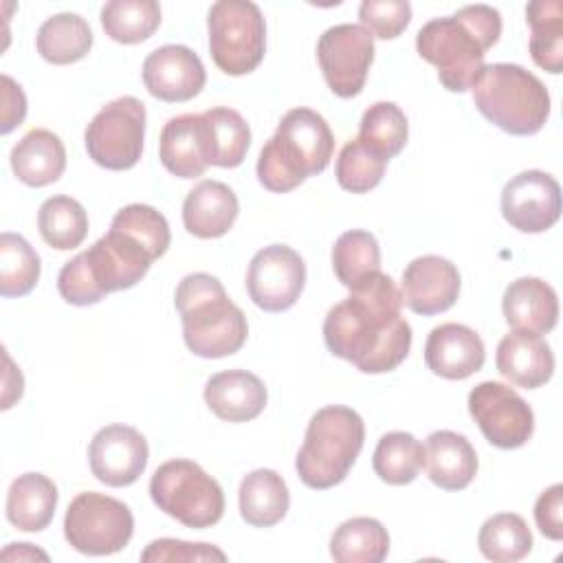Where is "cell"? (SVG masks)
Instances as JSON below:
<instances>
[{"mask_svg":"<svg viewBox=\"0 0 563 563\" xmlns=\"http://www.w3.org/2000/svg\"><path fill=\"white\" fill-rule=\"evenodd\" d=\"M486 361L482 336L464 323L435 325L424 343L427 367L446 380H464L479 372Z\"/></svg>","mask_w":563,"mask_h":563,"instance_id":"obj_19","label":"cell"},{"mask_svg":"<svg viewBox=\"0 0 563 563\" xmlns=\"http://www.w3.org/2000/svg\"><path fill=\"white\" fill-rule=\"evenodd\" d=\"M497 372L523 389L545 385L554 374L552 347L534 334L508 332L501 336L495 354Z\"/></svg>","mask_w":563,"mask_h":563,"instance_id":"obj_23","label":"cell"},{"mask_svg":"<svg viewBox=\"0 0 563 563\" xmlns=\"http://www.w3.org/2000/svg\"><path fill=\"white\" fill-rule=\"evenodd\" d=\"M238 213L235 191L220 180H200L183 202V224L200 240L222 238L233 227Z\"/></svg>","mask_w":563,"mask_h":563,"instance_id":"obj_22","label":"cell"},{"mask_svg":"<svg viewBox=\"0 0 563 563\" xmlns=\"http://www.w3.org/2000/svg\"><path fill=\"white\" fill-rule=\"evenodd\" d=\"M143 84L147 92L167 103L189 101L207 84L200 57L183 44L154 48L143 62Z\"/></svg>","mask_w":563,"mask_h":563,"instance_id":"obj_17","label":"cell"},{"mask_svg":"<svg viewBox=\"0 0 563 563\" xmlns=\"http://www.w3.org/2000/svg\"><path fill=\"white\" fill-rule=\"evenodd\" d=\"M11 169L29 187H46L66 169V147L62 139L46 130H29L11 150Z\"/></svg>","mask_w":563,"mask_h":563,"instance_id":"obj_25","label":"cell"},{"mask_svg":"<svg viewBox=\"0 0 563 563\" xmlns=\"http://www.w3.org/2000/svg\"><path fill=\"white\" fill-rule=\"evenodd\" d=\"M40 255L18 233L4 231L0 235V295L24 297L40 279Z\"/></svg>","mask_w":563,"mask_h":563,"instance_id":"obj_38","label":"cell"},{"mask_svg":"<svg viewBox=\"0 0 563 563\" xmlns=\"http://www.w3.org/2000/svg\"><path fill=\"white\" fill-rule=\"evenodd\" d=\"M501 35V15L490 4H466L453 15L429 20L416 35L422 59L438 68L440 84L464 92L477 79L484 55Z\"/></svg>","mask_w":563,"mask_h":563,"instance_id":"obj_2","label":"cell"},{"mask_svg":"<svg viewBox=\"0 0 563 563\" xmlns=\"http://www.w3.org/2000/svg\"><path fill=\"white\" fill-rule=\"evenodd\" d=\"M158 158L163 167L178 178H198L209 167L202 145L200 114L172 117L158 139Z\"/></svg>","mask_w":563,"mask_h":563,"instance_id":"obj_26","label":"cell"},{"mask_svg":"<svg viewBox=\"0 0 563 563\" xmlns=\"http://www.w3.org/2000/svg\"><path fill=\"white\" fill-rule=\"evenodd\" d=\"M35 48L48 64H75L92 48L90 24L79 13H55L37 29Z\"/></svg>","mask_w":563,"mask_h":563,"instance_id":"obj_30","label":"cell"},{"mask_svg":"<svg viewBox=\"0 0 563 563\" xmlns=\"http://www.w3.org/2000/svg\"><path fill=\"white\" fill-rule=\"evenodd\" d=\"M161 24V7L156 0H110L101 9V26L106 35L119 44H139L147 40Z\"/></svg>","mask_w":563,"mask_h":563,"instance_id":"obj_36","label":"cell"},{"mask_svg":"<svg viewBox=\"0 0 563 563\" xmlns=\"http://www.w3.org/2000/svg\"><path fill=\"white\" fill-rule=\"evenodd\" d=\"M268 394L260 376L246 369H227L205 383L207 407L227 422H249L266 407Z\"/></svg>","mask_w":563,"mask_h":563,"instance_id":"obj_21","label":"cell"},{"mask_svg":"<svg viewBox=\"0 0 563 563\" xmlns=\"http://www.w3.org/2000/svg\"><path fill=\"white\" fill-rule=\"evenodd\" d=\"M402 303L416 314H440L460 295L457 266L440 255H422L407 264L400 282Z\"/></svg>","mask_w":563,"mask_h":563,"instance_id":"obj_18","label":"cell"},{"mask_svg":"<svg viewBox=\"0 0 563 563\" xmlns=\"http://www.w3.org/2000/svg\"><path fill=\"white\" fill-rule=\"evenodd\" d=\"M205 158L216 167H238L251 145V128L233 108H209L200 112Z\"/></svg>","mask_w":563,"mask_h":563,"instance_id":"obj_28","label":"cell"},{"mask_svg":"<svg viewBox=\"0 0 563 563\" xmlns=\"http://www.w3.org/2000/svg\"><path fill=\"white\" fill-rule=\"evenodd\" d=\"M317 62L336 97H356L374 62V37L361 24H334L317 42Z\"/></svg>","mask_w":563,"mask_h":563,"instance_id":"obj_12","label":"cell"},{"mask_svg":"<svg viewBox=\"0 0 563 563\" xmlns=\"http://www.w3.org/2000/svg\"><path fill=\"white\" fill-rule=\"evenodd\" d=\"M530 24V55L534 64L552 75L563 70V4L559 0H534L526 7Z\"/></svg>","mask_w":563,"mask_h":563,"instance_id":"obj_32","label":"cell"},{"mask_svg":"<svg viewBox=\"0 0 563 563\" xmlns=\"http://www.w3.org/2000/svg\"><path fill=\"white\" fill-rule=\"evenodd\" d=\"M183 321V339L189 352L202 358L235 354L249 336V323L222 282L209 273H191L180 279L174 295Z\"/></svg>","mask_w":563,"mask_h":563,"instance_id":"obj_5","label":"cell"},{"mask_svg":"<svg viewBox=\"0 0 563 563\" xmlns=\"http://www.w3.org/2000/svg\"><path fill=\"white\" fill-rule=\"evenodd\" d=\"M407 136V117L394 101H376L361 117L358 141L387 161L405 147Z\"/></svg>","mask_w":563,"mask_h":563,"instance_id":"obj_39","label":"cell"},{"mask_svg":"<svg viewBox=\"0 0 563 563\" xmlns=\"http://www.w3.org/2000/svg\"><path fill=\"white\" fill-rule=\"evenodd\" d=\"M534 521L543 537L563 539V484H552L537 497Z\"/></svg>","mask_w":563,"mask_h":563,"instance_id":"obj_44","label":"cell"},{"mask_svg":"<svg viewBox=\"0 0 563 563\" xmlns=\"http://www.w3.org/2000/svg\"><path fill=\"white\" fill-rule=\"evenodd\" d=\"M372 466L385 484H411L424 466V446L407 431H389L378 440Z\"/></svg>","mask_w":563,"mask_h":563,"instance_id":"obj_34","label":"cell"},{"mask_svg":"<svg viewBox=\"0 0 563 563\" xmlns=\"http://www.w3.org/2000/svg\"><path fill=\"white\" fill-rule=\"evenodd\" d=\"M150 449L145 435L128 424L101 427L88 446L92 475L106 486H130L147 466Z\"/></svg>","mask_w":563,"mask_h":563,"instance_id":"obj_16","label":"cell"},{"mask_svg":"<svg viewBox=\"0 0 563 563\" xmlns=\"http://www.w3.org/2000/svg\"><path fill=\"white\" fill-rule=\"evenodd\" d=\"M2 81V125L0 132L9 134L15 125L24 121L26 114V97L20 84H15L9 75L0 77Z\"/></svg>","mask_w":563,"mask_h":563,"instance_id":"obj_45","label":"cell"},{"mask_svg":"<svg viewBox=\"0 0 563 563\" xmlns=\"http://www.w3.org/2000/svg\"><path fill=\"white\" fill-rule=\"evenodd\" d=\"M424 468L442 490H462L477 475V453L466 435L440 429L427 438Z\"/></svg>","mask_w":563,"mask_h":563,"instance_id":"obj_24","label":"cell"},{"mask_svg":"<svg viewBox=\"0 0 563 563\" xmlns=\"http://www.w3.org/2000/svg\"><path fill=\"white\" fill-rule=\"evenodd\" d=\"M468 413L497 449H519L534 431L530 405L512 387L497 380H484L471 389Z\"/></svg>","mask_w":563,"mask_h":563,"instance_id":"obj_13","label":"cell"},{"mask_svg":"<svg viewBox=\"0 0 563 563\" xmlns=\"http://www.w3.org/2000/svg\"><path fill=\"white\" fill-rule=\"evenodd\" d=\"M238 501L240 515L249 526L271 528L286 517L290 493L279 473L271 468H255L242 477Z\"/></svg>","mask_w":563,"mask_h":563,"instance_id":"obj_29","label":"cell"},{"mask_svg":"<svg viewBox=\"0 0 563 563\" xmlns=\"http://www.w3.org/2000/svg\"><path fill=\"white\" fill-rule=\"evenodd\" d=\"M506 323L515 332L541 336L559 321L556 290L539 277H519L510 282L501 297Z\"/></svg>","mask_w":563,"mask_h":563,"instance_id":"obj_20","label":"cell"},{"mask_svg":"<svg viewBox=\"0 0 563 563\" xmlns=\"http://www.w3.org/2000/svg\"><path fill=\"white\" fill-rule=\"evenodd\" d=\"M332 268L336 279L352 288L380 271V246L369 231L352 229L336 238L332 246Z\"/></svg>","mask_w":563,"mask_h":563,"instance_id":"obj_37","label":"cell"},{"mask_svg":"<svg viewBox=\"0 0 563 563\" xmlns=\"http://www.w3.org/2000/svg\"><path fill=\"white\" fill-rule=\"evenodd\" d=\"M150 497L165 515L202 530L224 515L222 486L191 460L163 462L150 479Z\"/></svg>","mask_w":563,"mask_h":563,"instance_id":"obj_8","label":"cell"},{"mask_svg":"<svg viewBox=\"0 0 563 563\" xmlns=\"http://www.w3.org/2000/svg\"><path fill=\"white\" fill-rule=\"evenodd\" d=\"M334 136L328 121L310 108L288 110L257 158V180L264 189L284 194L308 176L321 174L332 158Z\"/></svg>","mask_w":563,"mask_h":563,"instance_id":"obj_3","label":"cell"},{"mask_svg":"<svg viewBox=\"0 0 563 563\" xmlns=\"http://www.w3.org/2000/svg\"><path fill=\"white\" fill-rule=\"evenodd\" d=\"M209 53L227 75H246L260 66L266 51V24L251 0H218L207 15Z\"/></svg>","mask_w":563,"mask_h":563,"instance_id":"obj_9","label":"cell"},{"mask_svg":"<svg viewBox=\"0 0 563 563\" xmlns=\"http://www.w3.org/2000/svg\"><path fill=\"white\" fill-rule=\"evenodd\" d=\"M479 552L495 563H515L530 554L532 532L517 512H499L484 521L477 534Z\"/></svg>","mask_w":563,"mask_h":563,"instance_id":"obj_35","label":"cell"},{"mask_svg":"<svg viewBox=\"0 0 563 563\" xmlns=\"http://www.w3.org/2000/svg\"><path fill=\"white\" fill-rule=\"evenodd\" d=\"M402 295L383 271L350 288L323 319L325 347L363 374L396 369L409 354L411 325L400 317Z\"/></svg>","mask_w":563,"mask_h":563,"instance_id":"obj_1","label":"cell"},{"mask_svg":"<svg viewBox=\"0 0 563 563\" xmlns=\"http://www.w3.org/2000/svg\"><path fill=\"white\" fill-rule=\"evenodd\" d=\"M57 486L42 473L18 475L7 493V519L22 532L48 528L57 508Z\"/></svg>","mask_w":563,"mask_h":563,"instance_id":"obj_27","label":"cell"},{"mask_svg":"<svg viewBox=\"0 0 563 563\" xmlns=\"http://www.w3.org/2000/svg\"><path fill=\"white\" fill-rule=\"evenodd\" d=\"M134 534L132 510L103 493H79L66 508L64 537L70 548L88 556L121 552Z\"/></svg>","mask_w":563,"mask_h":563,"instance_id":"obj_10","label":"cell"},{"mask_svg":"<svg viewBox=\"0 0 563 563\" xmlns=\"http://www.w3.org/2000/svg\"><path fill=\"white\" fill-rule=\"evenodd\" d=\"M9 548L11 550H15V559H48V554L46 552H42V550H33L31 548V543H9Z\"/></svg>","mask_w":563,"mask_h":563,"instance_id":"obj_46","label":"cell"},{"mask_svg":"<svg viewBox=\"0 0 563 563\" xmlns=\"http://www.w3.org/2000/svg\"><path fill=\"white\" fill-rule=\"evenodd\" d=\"M471 92L477 110L512 136L537 134L550 117L548 88L519 64L482 66Z\"/></svg>","mask_w":563,"mask_h":563,"instance_id":"obj_6","label":"cell"},{"mask_svg":"<svg viewBox=\"0 0 563 563\" xmlns=\"http://www.w3.org/2000/svg\"><path fill=\"white\" fill-rule=\"evenodd\" d=\"M37 229L51 249L70 251L88 235V213L70 196H51L37 211Z\"/></svg>","mask_w":563,"mask_h":563,"instance_id":"obj_33","label":"cell"},{"mask_svg":"<svg viewBox=\"0 0 563 563\" xmlns=\"http://www.w3.org/2000/svg\"><path fill=\"white\" fill-rule=\"evenodd\" d=\"M306 286V264L286 244L260 249L246 271L251 301L266 312H284L295 306Z\"/></svg>","mask_w":563,"mask_h":563,"instance_id":"obj_14","label":"cell"},{"mask_svg":"<svg viewBox=\"0 0 563 563\" xmlns=\"http://www.w3.org/2000/svg\"><path fill=\"white\" fill-rule=\"evenodd\" d=\"M387 163H389L387 158H383L380 154L369 150L356 136L341 147L336 167H334V176H336V183L345 191L367 194L383 180Z\"/></svg>","mask_w":563,"mask_h":563,"instance_id":"obj_40","label":"cell"},{"mask_svg":"<svg viewBox=\"0 0 563 563\" xmlns=\"http://www.w3.org/2000/svg\"><path fill=\"white\" fill-rule=\"evenodd\" d=\"M361 26L378 40L398 37L411 22V4L407 0H365L358 7Z\"/></svg>","mask_w":563,"mask_h":563,"instance_id":"obj_42","label":"cell"},{"mask_svg":"<svg viewBox=\"0 0 563 563\" xmlns=\"http://www.w3.org/2000/svg\"><path fill=\"white\" fill-rule=\"evenodd\" d=\"M501 216L521 233H543L561 218V187L554 176L528 169L501 189Z\"/></svg>","mask_w":563,"mask_h":563,"instance_id":"obj_15","label":"cell"},{"mask_svg":"<svg viewBox=\"0 0 563 563\" xmlns=\"http://www.w3.org/2000/svg\"><path fill=\"white\" fill-rule=\"evenodd\" d=\"M154 257L128 233L112 229L92 246L66 262L57 275V290L73 306L99 303L108 292L139 284Z\"/></svg>","mask_w":563,"mask_h":563,"instance_id":"obj_4","label":"cell"},{"mask_svg":"<svg viewBox=\"0 0 563 563\" xmlns=\"http://www.w3.org/2000/svg\"><path fill=\"white\" fill-rule=\"evenodd\" d=\"M365 442L363 418L343 405L321 407L308 422L295 468L299 479L314 490L341 484L354 466Z\"/></svg>","mask_w":563,"mask_h":563,"instance_id":"obj_7","label":"cell"},{"mask_svg":"<svg viewBox=\"0 0 563 563\" xmlns=\"http://www.w3.org/2000/svg\"><path fill=\"white\" fill-rule=\"evenodd\" d=\"M387 528L374 517H352L330 539V556L336 563H380L387 559Z\"/></svg>","mask_w":563,"mask_h":563,"instance_id":"obj_31","label":"cell"},{"mask_svg":"<svg viewBox=\"0 0 563 563\" xmlns=\"http://www.w3.org/2000/svg\"><path fill=\"white\" fill-rule=\"evenodd\" d=\"M145 119V103L132 95L106 103L84 132L88 156L112 172L134 167L143 154Z\"/></svg>","mask_w":563,"mask_h":563,"instance_id":"obj_11","label":"cell"},{"mask_svg":"<svg viewBox=\"0 0 563 563\" xmlns=\"http://www.w3.org/2000/svg\"><path fill=\"white\" fill-rule=\"evenodd\" d=\"M143 563H194V561H227V554L209 543H189L180 539H156L141 552Z\"/></svg>","mask_w":563,"mask_h":563,"instance_id":"obj_43","label":"cell"},{"mask_svg":"<svg viewBox=\"0 0 563 563\" xmlns=\"http://www.w3.org/2000/svg\"><path fill=\"white\" fill-rule=\"evenodd\" d=\"M110 227L134 238L141 246H145L150 251V255L154 260L163 257L172 242V233H169V224H167L165 216L161 211H156L154 207L141 205V202L119 209L114 213Z\"/></svg>","mask_w":563,"mask_h":563,"instance_id":"obj_41","label":"cell"}]
</instances>
